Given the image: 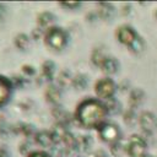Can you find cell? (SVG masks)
Listing matches in <instances>:
<instances>
[{
    "label": "cell",
    "instance_id": "4fadbf2b",
    "mask_svg": "<svg viewBox=\"0 0 157 157\" xmlns=\"http://www.w3.org/2000/svg\"><path fill=\"white\" fill-rule=\"evenodd\" d=\"M119 69H120L119 60L115 56H110V55H108L105 58V60L103 61V64L101 66V70L105 75H114V74H117L119 71Z\"/></svg>",
    "mask_w": 157,
    "mask_h": 157
},
{
    "label": "cell",
    "instance_id": "9c48e42d",
    "mask_svg": "<svg viewBox=\"0 0 157 157\" xmlns=\"http://www.w3.org/2000/svg\"><path fill=\"white\" fill-rule=\"evenodd\" d=\"M61 94H63V88L58 83H53V82L47 86L45 92H44L47 102L53 104V105H58L59 104Z\"/></svg>",
    "mask_w": 157,
    "mask_h": 157
},
{
    "label": "cell",
    "instance_id": "d590c367",
    "mask_svg": "<svg viewBox=\"0 0 157 157\" xmlns=\"http://www.w3.org/2000/svg\"><path fill=\"white\" fill-rule=\"evenodd\" d=\"M123 9H124V11H123V13H124V15H126V13H129V12H130V10H129V9H130V5H125Z\"/></svg>",
    "mask_w": 157,
    "mask_h": 157
},
{
    "label": "cell",
    "instance_id": "f546056e",
    "mask_svg": "<svg viewBox=\"0 0 157 157\" xmlns=\"http://www.w3.org/2000/svg\"><path fill=\"white\" fill-rule=\"evenodd\" d=\"M44 34H45V31L43 29V28H40V27H34L32 31H31V38L33 39V40H38L39 38H44Z\"/></svg>",
    "mask_w": 157,
    "mask_h": 157
},
{
    "label": "cell",
    "instance_id": "74e56055",
    "mask_svg": "<svg viewBox=\"0 0 157 157\" xmlns=\"http://www.w3.org/2000/svg\"><path fill=\"white\" fill-rule=\"evenodd\" d=\"M156 18H157V11H156Z\"/></svg>",
    "mask_w": 157,
    "mask_h": 157
},
{
    "label": "cell",
    "instance_id": "ffe728a7",
    "mask_svg": "<svg viewBox=\"0 0 157 157\" xmlns=\"http://www.w3.org/2000/svg\"><path fill=\"white\" fill-rule=\"evenodd\" d=\"M105 107H107V110H108V114H113V115H117L119 113H121L123 110V107H121V103L119 99H117L115 97H112L107 101H103Z\"/></svg>",
    "mask_w": 157,
    "mask_h": 157
},
{
    "label": "cell",
    "instance_id": "603a6c76",
    "mask_svg": "<svg viewBox=\"0 0 157 157\" xmlns=\"http://www.w3.org/2000/svg\"><path fill=\"white\" fill-rule=\"evenodd\" d=\"M10 78H11V82H12V85H13V88L25 90V88L31 83V80H29L27 76H25V75H17V74H15V75H12Z\"/></svg>",
    "mask_w": 157,
    "mask_h": 157
},
{
    "label": "cell",
    "instance_id": "277c9868",
    "mask_svg": "<svg viewBox=\"0 0 157 157\" xmlns=\"http://www.w3.org/2000/svg\"><path fill=\"white\" fill-rule=\"evenodd\" d=\"M98 136L103 142H107L109 145L121 140V130L115 123L105 121L97 129Z\"/></svg>",
    "mask_w": 157,
    "mask_h": 157
},
{
    "label": "cell",
    "instance_id": "7402d4cb",
    "mask_svg": "<svg viewBox=\"0 0 157 157\" xmlns=\"http://www.w3.org/2000/svg\"><path fill=\"white\" fill-rule=\"evenodd\" d=\"M107 56H108V55L104 53V50H103L102 48H94V49L92 50V53H91V61H92V64H93L94 66L101 67Z\"/></svg>",
    "mask_w": 157,
    "mask_h": 157
},
{
    "label": "cell",
    "instance_id": "7c38bea8",
    "mask_svg": "<svg viewBox=\"0 0 157 157\" xmlns=\"http://www.w3.org/2000/svg\"><path fill=\"white\" fill-rule=\"evenodd\" d=\"M56 17L53 12L50 11H42L40 13H38L37 16V26L43 28L44 31H47L48 28L53 27V23L55 22Z\"/></svg>",
    "mask_w": 157,
    "mask_h": 157
},
{
    "label": "cell",
    "instance_id": "ba28073f",
    "mask_svg": "<svg viewBox=\"0 0 157 157\" xmlns=\"http://www.w3.org/2000/svg\"><path fill=\"white\" fill-rule=\"evenodd\" d=\"M13 85L10 77L0 75V108L4 107L11 98Z\"/></svg>",
    "mask_w": 157,
    "mask_h": 157
},
{
    "label": "cell",
    "instance_id": "2e32d148",
    "mask_svg": "<svg viewBox=\"0 0 157 157\" xmlns=\"http://www.w3.org/2000/svg\"><path fill=\"white\" fill-rule=\"evenodd\" d=\"M144 99H145V92L141 88L136 87V88H132L130 91V94H129V105H130V108L136 109L137 107L141 105Z\"/></svg>",
    "mask_w": 157,
    "mask_h": 157
},
{
    "label": "cell",
    "instance_id": "9a60e30c",
    "mask_svg": "<svg viewBox=\"0 0 157 157\" xmlns=\"http://www.w3.org/2000/svg\"><path fill=\"white\" fill-rule=\"evenodd\" d=\"M31 36H28L27 33H17L13 38V44L15 47L21 50V52H27L29 48H31Z\"/></svg>",
    "mask_w": 157,
    "mask_h": 157
},
{
    "label": "cell",
    "instance_id": "836d02e7",
    "mask_svg": "<svg viewBox=\"0 0 157 157\" xmlns=\"http://www.w3.org/2000/svg\"><path fill=\"white\" fill-rule=\"evenodd\" d=\"M10 155V151L6 145H0V156L1 157H7Z\"/></svg>",
    "mask_w": 157,
    "mask_h": 157
},
{
    "label": "cell",
    "instance_id": "5bb4252c",
    "mask_svg": "<svg viewBox=\"0 0 157 157\" xmlns=\"http://www.w3.org/2000/svg\"><path fill=\"white\" fill-rule=\"evenodd\" d=\"M115 13V7L110 2H98L97 4V15L99 18L109 21Z\"/></svg>",
    "mask_w": 157,
    "mask_h": 157
},
{
    "label": "cell",
    "instance_id": "83f0119b",
    "mask_svg": "<svg viewBox=\"0 0 157 157\" xmlns=\"http://www.w3.org/2000/svg\"><path fill=\"white\" fill-rule=\"evenodd\" d=\"M21 71H22V74H23L25 76H27V77H32V76H34V75L37 74L36 67H34L33 65H31V64H23V65L21 66Z\"/></svg>",
    "mask_w": 157,
    "mask_h": 157
},
{
    "label": "cell",
    "instance_id": "e575fe53",
    "mask_svg": "<svg viewBox=\"0 0 157 157\" xmlns=\"http://www.w3.org/2000/svg\"><path fill=\"white\" fill-rule=\"evenodd\" d=\"M91 157H109V156H108V153L104 150H97V151H94L92 153Z\"/></svg>",
    "mask_w": 157,
    "mask_h": 157
},
{
    "label": "cell",
    "instance_id": "484cf974",
    "mask_svg": "<svg viewBox=\"0 0 157 157\" xmlns=\"http://www.w3.org/2000/svg\"><path fill=\"white\" fill-rule=\"evenodd\" d=\"M137 120H139V118H137V115H136L135 109L129 108L128 110L124 112V123H125L126 125L134 126V125L137 123Z\"/></svg>",
    "mask_w": 157,
    "mask_h": 157
},
{
    "label": "cell",
    "instance_id": "7a4b0ae2",
    "mask_svg": "<svg viewBox=\"0 0 157 157\" xmlns=\"http://www.w3.org/2000/svg\"><path fill=\"white\" fill-rule=\"evenodd\" d=\"M43 39L48 48L59 52L66 47V44L69 42V36L64 28H61L59 26H53L45 31Z\"/></svg>",
    "mask_w": 157,
    "mask_h": 157
},
{
    "label": "cell",
    "instance_id": "4316f807",
    "mask_svg": "<svg viewBox=\"0 0 157 157\" xmlns=\"http://www.w3.org/2000/svg\"><path fill=\"white\" fill-rule=\"evenodd\" d=\"M12 134H16L15 132V125H10L6 121L0 123V136L1 137L6 139V137H9Z\"/></svg>",
    "mask_w": 157,
    "mask_h": 157
},
{
    "label": "cell",
    "instance_id": "5b68a950",
    "mask_svg": "<svg viewBox=\"0 0 157 157\" xmlns=\"http://www.w3.org/2000/svg\"><path fill=\"white\" fill-rule=\"evenodd\" d=\"M126 142V155L129 157H142L147 151V142L140 135H131Z\"/></svg>",
    "mask_w": 157,
    "mask_h": 157
},
{
    "label": "cell",
    "instance_id": "30bf717a",
    "mask_svg": "<svg viewBox=\"0 0 157 157\" xmlns=\"http://www.w3.org/2000/svg\"><path fill=\"white\" fill-rule=\"evenodd\" d=\"M40 69H42V74H40L42 80L44 82H48V85H49V82L52 83V81L55 77V72H56V65H55V63L53 60H49V59L48 60H44L42 63Z\"/></svg>",
    "mask_w": 157,
    "mask_h": 157
},
{
    "label": "cell",
    "instance_id": "f35d334b",
    "mask_svg": "<svg viewBox=\"0 0 157 157\" xmlns=\"http://www.w3.org/2000/svg\"><path fill=\"white\" fill-rule=\"evenodd\" d=\"M0 157H1V156H0Z\"/></svg>",
    "mask_w": 157,
    "mask_h": 157
},
{
    "label": "cell",
    "instance_id": "6da1fadb",
    "mask_svg": "<svg viewBox=\"0 0 157 157\" xmlns=\"http://www.w3.org/2000/svg\"><path fill=\"white\" fill-rule=\"evenodd\" d=\"M108 115L107 107L103 101L93 97L82 99L75 109L74 119L78 125L86 129H98Z\"/></svg>",
    "mask_w": 157,
    "mask_h": 157
},
{
    "label": "cell",
    "instance_id": "52a82bcc",
    "mask_svg": "<svg viewBox=\"0 0 157 157\" xmlns=\"http://www.w3.org/2000/svg\"><path fill=\"white\" fill-rule=\"evenodd\" d=\"M139 124L141 126V130L146 135H152L153 130L157 128V118L151 112H142L139 117Z\"/></svg>",
    "mask_w": 157,
    "mask_h": 157
},
{
    "label": "cell",
    "instance_id": "8fae6325",
    "mask_svg": "<svg viewBox=\"0 0 157 157\" xmlns=\"http://www.w3.org/2000/svg\"><path fill=\"white\" fill-rule=\"evenodd\" d=\"M34 141L38 144L40 147H53L55 145L52 130H39L34 135Z\"/></svg>",
    "mask_w": 157,
    "mask_h": 157
},
{
    "label": "cell",
    "instance_id": "e0dca14e",
    "mask_svg": "<svg viewBox=\"0 0 157 157\" xmlns=\"http://www.w3.org/2000/svg\"><path fill=\"white\" fill-rule=\"evenodd\" d=\"M74 76H75V75H72V72H71L69 69L64 67V69H61V70L59 71V74H58V76H56V83H58L61 88H63V87H66V86H69V85L72 83Z\"/></svg>",
    "mask_w": 157,
    "mask_h": 157
},
{
    "label": "cell",
    "instance_id": "44dd1931",
    "mask_svg": "<svg viewBox=\"0 0 157 157\" xmlns=\"http://www.w3.org/2000/svg\"><path fill=\"white\" fill-rule=\"evenodd\" d=\"M93 146V139L91 135H80L77 136V147L81 152H90Z\"/></svg>",
    "mask_w": 157,
    "mask_h": 157
},
{
    "label": "cell",
    "instance_id": "8992f818",
    "mask_svg": "<svg viewBox=\"0 0 157 157\" xmlns=\"http://www.w3.org/2000/svg\"><path fill=\"white\" fill-rule=\"evenodd\" d=\"M115 37H117L119 43H121V44H124V45H126L129 48L136 40L139 34H137V32L135 31L134 27H131L129 25H123V26H119L117 28Z\"/></svg>",
    "mask_w": 157,
    "mask_h": 157
},
{
    "label": "cell",
    "instance_id": "4dcf8cb0",
    "mask_svg": "<svg viewBox=\"0 0 157 157\" xmlns=\"http://www.w3.org/2000/svg\"><path fill=\"white\" fill-rule=\"evenodd\" d=\"M18 151L22 153V155H26V156H28L31 152H29V142L27 141V140H25V141H22L20 145H18Z\"/></svg>",
    "mask_w": 157,
    "mask_h": 157
},
{
    "label": "cell",
    "instance_id": "ac0fdd59",
    "mask_svg": "<svg viewBox=\"0 0 157 157\" xmlns=\"http://www.w3.org/2000/svg\"><path fill=\"white\" fill-rule=\"evenodd\" d=\"M15 132L22 134L25 137H32V136L34 137L37 131H36V129H34V126L32 124L21 121V123H17L15 125Z\"/></svg>",
    "mask_w": 157,
    "mask_h": 157
},
{
    "label": "cell",
    "instance_id": "f1b7e54d",
    "mask_svg": "<svg viewBox=\"0 0 157 157\" xmlns=\"http://www.w3.org/2000/svg\"><path fill=\"white\" fill-rule=\"evenodd\" d=\"M82 4L80 1H63V2H59V6L66 9V10H75L77 7H80Z\"/></svg>",
    "mask_w": 157,
    "mask_h": 157
},
{
    "label": "cell",
    "instance_id": "1f68e13d",
    "mask_svg": "<svg viewBox=\"0 0 157 157\" xmlns=\"http://www.w3.org/2000/svg\"><path fill=\"white\" fill-rule=\"evenodd\" d=\"M27 157H53L45 151H32Z\"/></svg>",
    "mask_w": 157,
    "mask_h": 157
},
{
    "label": "cell",
    "instance_id": "d6986e66",
    "mask_svg": "<svg viewBox=\"0 0 157 157\" xmlns=\"http://www.w3.org/2000/svg\"><path fill=\"white\" fill-rule=\"evenodd\" d=\"M88 83H90V77L86 74H76L74 76L71 86L77 91H83L88 87Z\"/></svg>",
    "mask_w": 157,
    "mask_h": 157
},
{
    "label": "cell",
    "instance_id": "3957f363",
    "mask_svg": "<svg viewBox=\"0 0 157 157\" xmlns=\"http://www.w3.org/2000/svg\"><path fill=\"white\" fill-rule=\"evenodd\" d=\"M117 88H118L117 83L108 76L97 80L94 83V93H96L97 98L101 101H107V99L114 97Z\"/></svg>",
    "mask_w": 157,
    "mask_h": 157
},
{
    "label": "cell",
    "instance_id": "8d00e7d4",
    "mask_svg": "<svg viewBox=\"0 0 157 157\" xmlns=\"http://www.w3.org/2000/svg\"><path fill=\"white\" fill-rule=\"evenodd\" d=\"M142 157H155V156H152V155H150V153H147V152H146V153H145Z\"/></svg>",
    "mask_w": 157,
    "mask_h": 157
},
{
    "label": "cell",
    "instance_id": "d4e9b609",
    "mask_svg": "<svg viewBox=\"0 0 157 157\" xmlns=\"http://www.w3.org/2000/svg\"><path fill=\"white\" fill-rule=\"evenodd\" d=\"M145 48H146L145 39L139 36V37L136 38V40L129 47V50H130L131 53H134V54H140V53H142V52L145 50Z\"/></svg>",
    "mask_w": 157,
    "mask_h": 157
},
{
    "label": "cell",
    "instance_id": "d6a6232c",
    "mask_svg": "<svg viewBox=\"0 0 157 157\" xmlns=\"http://www.w3.org/2000/svg\"><path fill=\"white\" fill-rule=\"evenodd\" d=\"M7 15V6L4 2H0V21H2Z\"/></svg>",
    "mask_w": 157,
    "mask_h": 157
},
{
    "label": "cell",
    "instance_id": "cb8c5ba5",
    "mask_svg": "<svg viewBox=\"0 0 157 157\" xmlns=\"http://www.w3.org/2000/svg\"><path fill=\"white\" fill-rule=\"evenodd\" d=\"M126 144L128 142H124V140H119L114 144L110 145L109 150H110V153L114 156V157H121L124 153H126Z\"/></svg>",
    "mask_w": 157,
    "mask_h": 157
}]
</instances>
